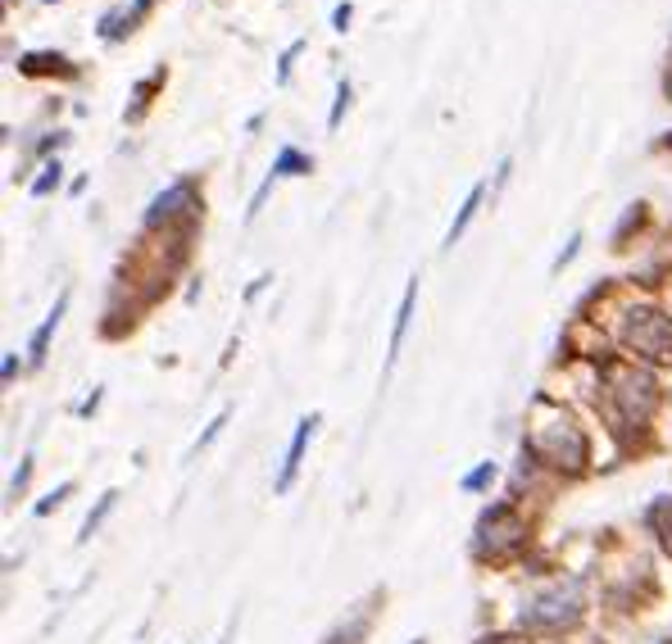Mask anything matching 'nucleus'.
I'll return each instance as SVG.
<instances>
[{"instance_id": "nucleus-1", "label": "nucleus", "mask_w": 672, "mask_h": 644, "mask_svg": "<svg viewBox=\"0 0 672 644\" xmlns=\"http://www.w3.org/2000/svg\"><path fill=\"white\" fill-rule=\"evenodd\" d=\"M622 340L654 364L672 359V318L659 314V309H632L628 323H622Z\"/></svg>"}, {"instance_id": "nucleus-2", "label": "nucleus", "mask_w": 672, "mask_h": 644, "mask_svg": "<svg viewBox=\"0 0 672 644\" xmlns=\"http://www.w3.org/2000/svg\"><path fill=\"white\" fill-rule=\"evenodd\" d=\"M532 444L550 459V463H559V468H582L587 463V440H582V431L572 427V422H554V427H541L537 436H532Z\"/></svg>"}, {"instance_id": "nucleus-3", "label": "nucleus", "mask_w": 672, "mask_h": 644, "mask_svg": "<svg viewBox=\"0 0 672 644\" xmlns=\"http://www.w3.org/2000/svg\"><path fill=\"white\" fill-rule=\"evenodd\" d=\"M578 613H582V594H578V585H568V590L541 594V600L522 613V626L550 631V626H568V622H578Z\"/></svg>"}, {"instance_id": "nucleus-4", "label": "nucleus", "mask_w": 672, "mask_h": 644, "mask_svg": "<svg viewBox=\"0 0 672 644\" xmlns=\"http://www.w3.org/2000/svg\"><path fill=\"white\" fill-rule=\"evenodd\" d=\"M654 400H659V386L645 372H628V377L618 381V390H613V405L622 409V418H628V422H645L650 409H654Z\"/></svg>"}, {"instance_id": "nucleus-5", "label": "nucleus", "mask_w": 672, "mask_h": 644, "mask_svg": "<svg viewBox=\"0 0 672 644\" xmlns=\"http://www.w3.org/2000/svg\"><path fill=\"white\" fill-rule=\"evenodd\" d=\"M477 544L482 550H491V554H505V550H513L518 544V535H522V522H518V513L513 509H491L487 518H482V527H477Z\"/></svg>"}, {"instance_id": "nucleus-6", "label": "nucleus", "mask_w": 672, "mask_h": 644, "mask_svg": "<svg viewBox=\"0 0 672 644\" xmlns=\"http://www.w3.org/2000/svg\"><path fill=\"white\" fill-rule=\"evenodd\" d=\"M182 209H196V191H191L186 182H177L173 191H164L160 201L151 205V214H146V227H160V223H173Z\"/></svg>"}, {"instance_id": "nucleus-7", "label": "nucleus", "mask_w": 672, "mask_h": 644, "mask_svg": "<svg viewBox=\"0 0 672 644\" xmlns=\"http://www.w3.org/2000/svg\"><path fill=\"white\" fill-rule=\"evenodd\" d=\"M314 427H318V413H309V418H301V422H296L292 450H286V463H282V477H277V490H292V481H296V472H301V459H305V444H309Z\"/></svg>"}, {"instance_id": "nucleus-8", "label": "nucleus", "mask_w": 672, "mask_h": 644, "mask_svg": "<svg viewBox=\"0 0 672 644\" xmlns=\"http://www.w3.org/2000/svg\"><path fill=\"white\" fill-rule=\"evenodd\" d=\"M414 300H418V277L405 286V300H400V314H396V331H391V355H387V372L396 368L400 359V345H405V331H409V318H414Z\"/></svg>"}, {"instance_id": "nucleus-9", "label": "nucleus", "mask_w": 672, "mask_h": 644, "mask_svg": "<svg viewBox=\"0 0 672 644\" xmlns=\"http://www.w3.org/2000/svg\"><path fill=\"white\" fill-rule=\"evenodd\" d=\"M64 309H69V295H60V300H55V309L45 314V323L37 327V336H32V364H41V359H45V345H51V336H55V327H60Z\"/></svg>"}, {"instance_id": "nucleus-10", "label": "nucleus", "mask_w": 672, "mask_h": 644, "mask_svg": "<svg viewBox=\"0 0 672 644\" xmlns=\"http://www.w3.org/2000/svg\"><path fill=\"white\" fill-rule=\"evenodd\" d=\"M482 195H487V186H472L468 191V201H464V209H459V218L450 223V232H446V245H455L464 232H468V223H472V214H477V205H482Z\"/></svg>"}, {"instance_id": "nucleus-11", "label": "nucleus", "mask_w": 672, "mask_h": 644, "mask_svg": "<svg viewBox=\"0 0 672 644\" xmlns=\"http://www.w3.org/2000/svg\"><path fill=\"white\" fill-rule=\"evenodd\" d=\"M314 164L301 155V151H282V160L273 164V177H296V173H309Z\"/></svg>"}, {"instance_id": "nucleus-12", "label": "nucleus", "mask_w": 672, "mask_h": 644, "mask_svg": "<svg viewBox=\"0 0 672 644\" xmlns=\"http://www.w3.org/2000/svg\"><path fill=\"white\" fill-rule=\"evenodd\" d=\"M114 504H119V494L110 490V494H105V500H101V504H95V513H91V518L82 522V540H91L95 531H101V522H105V518L114 513Z\"/></svg>"}, {"instance_id": "nucleus-13", "label": "nucleus", "mask_w": 672, "mask_h": 644, "mask_svg": "<svg viewBox=\"0 0 672 644\" xmlns=\"http://www.w3.org/2000/svg\"><path fill=\"white\" fill-rule=\"evenodd\" d=\"M19 69H23V73H45V69H64V60H60V55H23Z\"/></svg>"}, {"instance_id": "nucleus-14", "label": "nucleus", "mask_w": 672, "mask_h": 644, "mask_svg": "<svg viewBox=\"0 0 672 644\" xmlns=\"http://www.w3.org/2000/svg\"><path fill=\"white\" fill-rule=\"evenodd\" d=\"M346 105H350V82H342V86H336V105H332V127H342V114H346Z\"/></svg>"}, {"instance_id": "nucleus-15", "label": "nucleus", "mask_w": 672, "mask_h": 644, "mask_svg": "<svg viewBox=\"0 0 672 644\" xmlns=\"http://www.w3.org/2000/svg\"><path fill=\"white\" fill-rule=\"evenodd\" d=\"M491 477H496V468H491V463H482V468H477L472 477H464V490H482Z\"/></svg>"}, {"instance_id": "nucleus-16", "label": "nucleus", "mask_w": 672, "mask_h": 644, "mask_svg": "<svg viewBox=\"0 0 672 644\" xmlns=\"http://www.w3.org/2000/svg\"><path fill=\"white\" fill-rule=\"evenodd\" d=\"M60 182V164H45V177H37V186H32V195H45Z\"/></svg>"}, {"instance_id": "nucleus-17", "label": "nucleus", "mask_w": 672, "mask_h": 644, "mask_svg": "<svg viewBox=\"0 0 672 644\" xmlns=\"http://www.w3.org/2000/svg\"><path fill=\"white\" fill-rule=\"evenodd\" d=\"M350 6H336V14H332V23H336V32H346V23H350Z\"/></svg>"}, {"instance_id": "nucleus-18", "label": "nucleus", "mask_w": 672, "mask_h": 644, "mask_svg": "<svg viewBox=\"0 0 672 644\" xmlns=\"http://www.w3.org/2000/svg\"><path fill=\"white\" fill-rule=\"evenodd\" d=\"M28 472H32V468H28V463H23V468H19V477H14V485H10V490H14V494H19V490H23V481H28Z\"/></svg>"}, {"instance_id": "nucleus-19", "label": "nucleus", "mask_w": 672, "mask_h": 644, "mask_svg": "<svg viewBox=\"0 0 672 644\" xmlns=\"http://www.w3.org/2000/svg\"><path fill=\"white\" fill-rule=\"evenodd\" d=\"M45 6H51V0H45Z\"/></svg>"}]
</instances>
